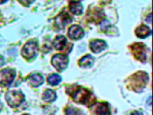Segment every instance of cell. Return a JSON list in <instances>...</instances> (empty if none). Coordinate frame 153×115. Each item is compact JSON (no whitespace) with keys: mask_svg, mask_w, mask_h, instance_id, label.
Segmentation results:
<instances>
[{"mask_svg":"<svg viewBox=\"0 0 153 115\" xmlns=\"http://www.w3.org/2000/svg\"><path fill=\"white\" fill-rule=\"evenodd\" d=\"M6 100L9 106L12 108L19 107L25 100V96L21 91L11 90L6 94Z\"/></svg>","mask_w":153,"mask_h":115,"instance_id":"cell-1","label":"cell"},{"mask_svg":"<svg viewBox=\"0 0 153 115\" xmlns=\"http://www.w3.org/2000/svg\"><path fill=\"white\" fill-rule=\"evenodd\" d=\"M71 95L75 102L81 103V104H86L88 102L91 97V94L89 91L82 87L76 88L72 91Z\"/></svg>","mask_w":153,"mask_h":115,"instance_id":"cell-2","label":"cell"},{"mask_svg":"<svg viewBox=\"0 0 153 115\" xmlns=\"http://www.w3.org/2000/svg\"><path fill=\"white\" fill-rule=\"evenodd\" d=\"M16 76V71L14 69H3L0 71V85H3L4 86L10 85L14 80Z\"/></svg>","mask_w":153,"mask_h":115,"instance_id":"cell-3","label":"cell"},{"mask_svg":"<svg viewBox=\"0 0 153 115\" xmlns=\"http://www.w3.org/2000/svg\"><path fill=\"white\" fill-rule=\"evenodd\" d=\"M38 52V44L35 41H29L22 50V55L27 59H31L36 56Z\"/></svg>","mask_w":153,"mask_h":115,"instance_id":"cell-4","label":"cell"},{"mask_svg":"<svg viewBox=\"0 0 153 115\" xmlns=\"http://www.w3.org/2000/svg\"><path fill=\"white\" fill-rule=\"evenodd\" d=\"M52 64L57 71H64L68 66V58L64 54H56L52 57Z\"/></svg>","mask_w":153,"mask_h":115,"instance_id":"cell-5","label":"cell"},{"mask_svg":"<svg viewBox=\"0 0 153 115\" xmlns=\"http://www.w3.org/2000/svg\"><path fill=\"white\" fill-rule=\"evenodd\" d=\"M133 53L136 56V59L141 62L146 61V46L143 44L136 43L133 46Z\"/></svg>","mask_w":153,"mask_h":115,"instance_id":"cell-6","label":"cell"},{"mask_svg":"<svg viewBox=\"0 0 153 115\" xmlns=\"http://www.w3.org/2000/svg\"><path fill=\"white\" fill-rule=\"evenodd\" d=\"M90 47L94 53H99L107 48V43L104 40H94L90 43Z\"/></svg>","mask_w":153,"mask_h":115,"instance_id":"cell-7","label":"cell"},{"mask_svg":"<svg viewBox=\"0 0 153 115\" xmlns=\"http://www.w3.org/2000/svg\"><path fill=\"white\" fill-rule=\"evenodd\" d=\"M71 18L68 13L66 12H62L59 15L57 16L55 19L56 24L61 28H64V26H66L68 23H69L71 21Z\"/></svg>","mask_w":153,"mask_h":115,"instance_id":"cell-8","label":"cell"},{"mask_svg":"<svg viewBox=\"0 0 153 115\" xmlns=\"http://www.w3.org/2000/svg\"><path fill=\"white\" fill-rule=\"evenodd\" d=\"M84 36L83 30L79 26H71L68 30V36L73 40H79Z\"/></svg>","mask_w":153,"mask_h":115,"instance_id":"cell-9","label":"cell"},{"mask_svg":"<svg viewBox=\"0 0 153 115\" xmlns=\"http://www.w3.org/2000/svg\"><path fill=\"white\" fill-rule=\"evenodd\" d=\"M93 112L96 114H110V110H109V107L107 106L105 103H97L94 105Z\"/></svg>","mask_w":153,"mask_h":115,"instance_id":"cell-10","label":"cell"},{"mask_svg":"<svg viewBox=\"0 0 153 115\" xmlns=\"http://www.w3.org/2000/svg\"><path fill=\"white\" fill-rule=\"evenodd\" d=\"M28 81L33 86L38 87L42 84L44 82V79L42 76L39 73H33L29 76Z\"/></svg>","mask_w":153,"mask_h":115,"instance_id":"cell-11","label":"cell"},{"mask_svg":"<svg viewBox=\"0 0 153 115\" xmlns=\"http://www.w3.org/2000/svg\"><path fill=\"white\" fill-rule=\"evenodd\" d=\"M66 43V38L64 36H57L53 41V45H54V48L56 50H59V51H62L63 49L65 47Z\"/></svg>","mask_w":153,"mask_h":115,"instance_id":"cell-12","label":"cell"},{"mask_svg":"<svg viewBox=\"0 0 153 115\" xmlns=\"http://www.w3.org/2000/svg\"><path fill=\"white\" fill-rule=\"evenodd\" d=\"M136 34L139 38H146L151 34V30L148 26L143 25L136 29Z\"/></svg>","mask_w":153,"mask_h":115,"instance_id":"cell-13","label":"cell"},{"mask_svg":"<svg viewBox=\"0 0 153 115\" xmlns=\"http://www.w3.org/2000/svg\"><path fill=\"white\" fill-rule=\"evenodd\" d=\"M71 11L75 15H80L83 12V6L80 1H73L70 3Z\"/></svg>","mask_w":153,"mask_h":115,"instance_id":"cell-14","label":"cell"},{"mask_svg":"<svg viewBox=\"0 0 153 115\" xmlns=\"http://www.w3.org/2000/svg\"><path fill=\"white\" fill-rule=\"evenodd\" d=\"M56 99V94L55 91H52V90H47L43 93L42 100L45 102H54Z\"/></svg>","mask_w":153,"mask_h":115,"instance_id":"cell-15","label":"cell"},{"mask_svg":"<svg viewBox=\"0 0 153 115\" xmlns=\"http://www.w3.org/2000/svg\"><path fill=\"white\" fill-rule=\"evenodd\" d=\"M94 59L91 55H86L83 56L81 59L79 61V65L80 67L87 68L91 67L93 64Z\"/></svg>","mask_w":153,"mask_h":115,"instance_id":"cell-16","label":"cell"},{"mask_svg":"<svg viewBox=\"0 0 153 115\" xmlns=\"http://www.w3.org/2000/svg\"><path fill=\"white\" fill-rule=\"evenodd\" d=\"M61 81H62V78L59 75L56 74V73L51 74L48 79V82L51 85H57L59 84Z\"/></svg>","mask_w":153,"mask_h":115,"instance_id":"cell-17","label":"cell"},{"mask_svg":"<svg viewBox=\"0 0 153 115\" xmlns=\"http://www.w3.org/2000/svg\"><path fill=\"white\" fill-rule=\"evenodd\" d=\"M21 4L25 6H29L35 1V0H20Z\"/></svg>","mask_w":153,"mask_h":115,"instance_id":"cell-18","label":"cell"},{"mask_svg":"<svg viewBox=\"0 0 153 115\" xmlns=\"http://www.w3.org/2000/svg\"><path fill=\"white\" fill-rule=\"evenodd\" d=\"M8 0H0V4H3V3H5L6 1H7Z\"/></svg>","mask_w":153,"mask_h":115,"instance_id":"cell-19","label":"cell"}]
</instances>
